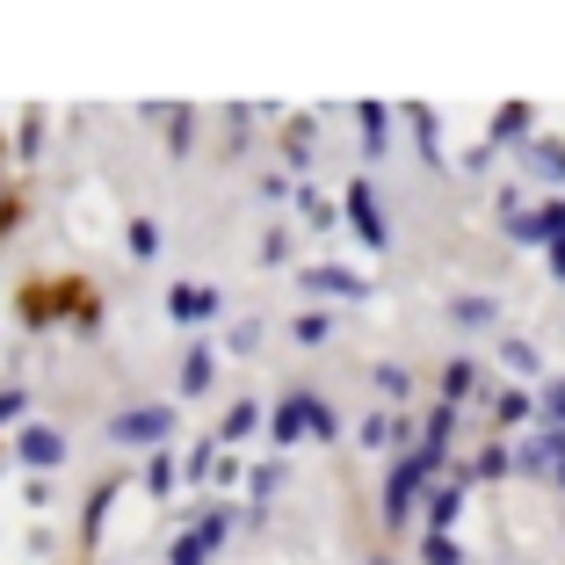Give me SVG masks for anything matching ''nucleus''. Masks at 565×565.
I'll use <instances>...</instances> for the list:
<instances>
[{"instance_id":"obj_1","label":"nucleus","mask_w":565,"mask_h":565,"mask_svg":"<svg viewBox=\"0 0 565 565\" xmlns=\"http://www.w3.org/2000/svg\"><path fill=\"white\" fill-rule=\"evenodd\" d=\"M443 465H449V457H443V449H428V443L399 449V465H392V479H384V522H392V530L414 522V500L443 479Z\"/></svg>"},{"instance_id":"obj_2","label":"nucleus","mask_w":565,"mask_h":565,"mask_svg":"<svg viewBox=\"0 0 565 565\" xmlns=\"http://www.w3.org/2000/svg\"><path fill=\"white\" fill-rule=\"evenodd\" d=\"M174 435H182V414H174V406L167 399H152V406H124V414H109V428H102V443H117V449H167L174 443Z\"/></svg>"},{"instance_id":"obj_3","label":"nucleus","mask_w":565,"mask_h":565,"mask_svg":"<svg viewBox=\"0 0 565 565\" xmlns=\"http://www.w3.org/2000/svg\"><path fill=\"white\" fill-rule=\"evenodd\" d=\"M15 327L22 333L66 327V268H58V276H22L15 282Z\"/></svg>"},{"instance_id":"obj_4","label":"nucleus","mask_w":565,"mask_h":565,"mask_svg":"<svg viewBox=\"0 0 565 565\" xmlns=\"http://www.w3.org/2000/svg\"><path fill=\"white\" fill-rule=\"evenodd\" d=\"M66 428H51V420H22L15 428V465L30 471V479H51V471L66 465Z\"/></svg>"},{"instance_id":"obj_5","label":"nucleus","mask_w":565,"mask_h":565,"mask_svg":"<svg viewBox=\"0 0 565 565\" xmlns=\"http://www.w3.org/2000/svg\"><path fill=\"white\" fill-rule=\"evenodd\" d=\"M341 217L355 225V239H363L370 254H392V225H384V211H377V189L355 174L349 189H341Z\"/></svg>"},{"instance_id":"obj_6","label":"nucleus","mask_w":565,"mask_h":565,"mask_svg":"<svg viewBox=\"0 0 565 565\" xmlns=\"http://www.w3.org/2000/svg\"><path fill=\"white\" fill-rule=\"evenodd\" d=\"M305 414H312V384H290L276 406H262V435H268L276 449L305 443Z\"/></svg>"},{"instance_id":"obj_7","label":"nucleus","mask_w":565,"mask_h":565,"mask_svg":"<svg viewBox=\"0 0 565 565\" xmlns=\"http://www.w3.org/2000/svg\"><path fill=\"white\" fill-rule=\"evenodd\" d=\"M131 486V471H109V479L87 486V508H81V551L102 544V522H109V508H117V493Z\"/></svg>"},{"instance_id":"obj_8","label":"nucleus","mask_w":565,"mask_h":565,"mask_svg":"<svg viewBox=\"0 0 565 565\" xmlns=\"http://www.w3.org/2000/svg\"><path fill=\"white\" fill-rule=\"evenodd\" d=\"M217 290L211 282H174V290H167V319H174V327H211L217 319Z\"/></svg>"},{"instance_id":"obj_9","label":"nucleus","mask_w":565,"mask_h":565,"mask_svg":"<svg viewBox=\"0 0 565 565\" xmlns=\"http://www.w3.org/2000/svg\"><path fill=\"white\" fill-rule=\"evenodd\" d=\"M276 152H282L290 174H305V167L319 160V117H282L276 124Z\"/></svg>"},{"instance_id":"obj_10","label":"nucleus","mask_w":565,"mask_h":565,"mask_svg":"<svg viewBox=\"0 0 565 565\" xmlns=\"http://www.w3.org/2000/svg\"><path fill=\"white\" fill-rule=\"evenodd\" d=\"M102 319H109V298H102V290L81 276V268H66V327L102 333Z\"/></svg>"},{"instance_id":"obj_11","label":"nucleus","mask_w":565,"mask_h":565,"mask_svg":"<svg viewBox=\"0 0 565 565\" xmlns=\"http://www.w3.org/2000/svg\"><path fill=\"white\" fill-rule=\"evenodd\" d=\"M420 500H428V530H435V536H457V522H465V500H471V486H457V479L443 471V479H435Z\"/></svg>"},{"instance_id":"obj_12","label":"nucleus","mask_w":565,"mask_h":565,"mask_svg":"<svg viewBox=\"0 0 565 565\" xmlns=\"http://www.w3.org/2000/svg\"><path fill=\"white\" fill-rule=\"evenodd\" d=\"M298 282L312 290V298H370V282L355 276V268H341V262H312V268H298Z\"/></svg>"},{"instance_id":"obj_13","label":"nucleus","mask_w":565,"mask_h":565,"mask_svg":"<svg viewBox=\"0 0 565 565\" xmlns=\"http://www.w3.org/2000/svg\"><path fill=\"white\" fill-rule=\"evenodd\" d=\"M211 384H217V341H189L182 370H174V392H182V399H203Z\"/></svg>"},{"instance_id":"obj_14","label":"nucleus","mask_w":565,"mask_h":565,"mask_svg":"<svg viewBox=\"0 0 565 565\" xmlns=\"http://www.w3.org/2000/svg\"><path fill=\"white\" fill-rule=\"evenodd\" d=\"M508 471H515L508 465V443H479L465 465H449V479L457 486H493V479H508Z\"/></svg>"},{"instance_id":"obj_15","label":"nucleus","mask_w":565,"mask_h":565,"mask_svg":"<svg viewBox=\"0 0 565 565\" xmlns=\"http://www.w3.org/2000/svg\"><path fill=\"white\" fill-rule=\"evenodd\" d=\"M479 384H486V370L471 363V355H449V363L435 370V392H443V406H465V399H479Z\"/></svg>"},{"instance_id":"obj_16","label":"nucleus","mask_w":565,"mask_h":565,"mask_svg":"<svg viewBox=\"0 0 565 565\" xmlns=\"http://www.w3.org/2000/svg\"><path fill=\"white\" fill-rule=\"evenodd\" d=\"M522 167L565 196V138H522Z\"/></svg>"},{"instance_id":"obj_17","label":"nucleus","mask_w":565,"mask_h":565,"mask_svg":"<svg viewBox=\"0 0 565 565\" xmlns=\"http://www.w3.org/2000/svg\"><path fill=\"white\" fill-rule=\"evenodd\" d=\"M522 138H536V109L530 102H508V109H493V124H486V146H522Z\"/></svg>"},{"instance_id":"obj_18","label":"nucleus","mask_w":565,"mask_h":565,"mask_svg":"<svg viewBox=\"0 0 565 565\" xmlns=\"http://www.w3.org/2000/svg\"><path fill=\"white\" fill-rule=\"evenodd\" d=\"M247 435H262V399H233V406H225V420L211 428V443L225 449V443H247Z\"/></svg>"},{"instance_id":"obj_19","label":"nucleus","mask_w":565,"mask_h":565,"mask_svg":"<svg viewBox=\"0 0 565 565\" xmlns=\"http://www.w3.org/2000/svg\"><path fill=\"white\" fill-rule=\"evenodd\" d=\"M399 117L414 124V146H420V160H428V167H443V160H449V152H443V117H435V109H420V102H406Z\"/></svg>"},{"instance_id":"obj_20","label":"nucleus","mask_w":565,"mask_h":565,"mask_svg":"<svg viewBox=\"0 0 565 565\" xmlns=\"http://www.w3.org/2000/svg\"><path fill=\"white\" fill-rule=\"evenodd\" d=\"M449 327H500V298H486V290H465V298H449Z\"/></svg>"},{"instance_id":"obj_21","label":"nucleus","mask_w":565,"mask_h":565,"mask_svg":"<svg viewBox=\"0 0 565 565\" xmlns=\"http://www.w3.org/2000/svg\"><path fill=\"white\" fill-rule=\"evenodd\" d=\"M44 109H22V117H15V146H8V160H22V167H36V160H44Z\"/></svg>"},{"instance_id":"obj_22","label":"nucleus","mask_w":565,"mask_h":565,"mask_svg":"<svg viewBox=\"0 0 565 565\" xmlns=\"http://www.w3.org/2000/svg\"><path fill=\"white\" fill-rule=\"evenodd\" d=\"M536 420V399L522 392V384H508V392H493V428L508 435V428H530Z\"/></svg>"},{"instance_id":"obj_23","label":"nucleus","mask_w":565,"mask_h":565,"mask_svg":"<svg viewBox=\"0 0 565 565\" xmlns=\"http://www.w3.org/2000/svg\"><path fill=\"white\" fill-rule=\"evenodd\" d=\"M414 443H428V449H443V457H449V449H457V406L435 399V406H428V420L414 428Z\"/></svg>"},{"instance_id":"obj_24","label":"nucleus","mask_w":565,"mask_h":565,"mask_svg":"<svg viewBox=\"0 0 565 565\" xmlns=\"http://www.w3.org/2000/svg\"><path fill=\"white\" fill-rule=\"evenodd\" d=\"M239 486H247V500H254L247 522H262V508L276 500V486H282V465H247V479H239Z\"/></svg>"},{"instance_id":"obj_25","label":"nucleus","mask_w":565,"mask_h":565,"mask_svg":"<svg viewBox=\"0 0 565 565\" xmlns=\"http://www.w3.org/2000/svg\"><path fill=\"white\" fill-rule=\"evenodd\" d=\"M355 124H363V160H384V131H392V109H384V102H363V109H355Z\"/></svg>"},{"instance_id":"obj_26","label":"nucleus","mask_w":565,"mask_h":565,"mask_svg":"<svg viewBox=\"0 0 565 565\" xmlns=\"http://www.w3.org/2000/svg\"><path fill=\"white\" fill-rule=\"evenodd\" d=\"M22 217H30V189H22V182H0V247L22 233Z\"/></svg>"},{"instance_id":"obj_27","label":"nucleus","mask_w":565,"mask_h":565,"mask_svg":"<svg viewBox=\"0 0 565 565\" xmlns=\"http://www.w3.org/2000/svg\"><path fill=\"white\" fill-rule=\"evenodd\" d=\"M174 486H182V471H174V449H152V457H146V493H152V500H174Z\"/></svg>"},{"instance_id":"obj_28","label":"nucleus","mask_w":565,"mask_h":565,"mask_svg":"<svg viewBox=\"0 0 565 565\" xmlns=\"http://www.w3.org/2000/svg\"><path fill=\"white\" fill-rule=\"evenodd\" d=\"M211 465H217V443H211V435H196V443H189L182 457H174V471H182L189 486H203V479H211Z\"/></svg>"},{"instance_id":"obj_29","label":"nucleus","mask_w":565,"mask_h":565,"mask_svg":"<svg viewBox=\"0 0 565 565\" xmlns=\"http://www.w3.org/2000/svg\"><path fill=\"white\" fill-rule=\"evenodd\" d=\"M167 152H174V160L196 152V109H174V102H167Z\"/></svg>"},{"instance_id":"obj_30","label":"nucleus","mask_w":565,"mask_h":565,"mask_svg":"<svg viewBox=\"0 0 565 565\" xmlns=\"http://www.w3.org/2000/svg\"><path fill=\"white\" fill-rule=\"evenodd\" d=\"M327 333H333V312H319V305L290 319V341H298V349H327Z\"/></svg>"},{"instance_id":"obj_31","label":"nucleus","mask_w":565,"mask_h":565,"mask_svg":"<svg viewBox=\"0 0 565 565\" xmlns=\"http://www.w3.org/2000/svg\"><path fill=\"white\" fill-rule=\"evenodd\" d=\"M536 414H544V428H565V377H536Z\"/></svg>"},{"instance_id":"obj_32","label":"nucleus","mask_w":565,"mask_h":565,"mask_svg":"<svg viewBox=\"0 0 565 565\" xmlns=\"http://www.w3.org/2000/svg\"><path fill=\"white\" fill-rule=\"evenodd\" d=\"M370 384H377V399H392V406H399L406 392H414V370H399V363H377V370H370Z\"/></svg>"},{"instance_id":"obj_33","label":"nucleus","mask_w":565,"mask_h":565,"mask_svg":"<svg viewBox=\"0 0 565 565\" xmlns=\"http://www.w3.org/2000/svg\"><path fill=\"white\" fill-rule=\"evenodd\" d=\"M124 247H131V262H160V225H152V217H131Z\"/></svg>"},{"instance_id":"obj_34","label":"nucleus","mask_w":565,"mask_h":565,"mask_svg":"<svg viewBox=\"0 0 565 565\" xmlns=\"http://www.w3.org/2000/svg\"><path fill=\"white\" fill-rule=\"evenodd\" d=\"M305 435H312V443H341V414H333L319 392H312V414H305Z\"/></svg>"},{"instance_id":"obj_35","label":"nucleus","mask_w":565,"mask_h":565,"mask_svg":"<svg viewBox=\"0 0 565 565\" xmlns=\"http://www.w3.org/2000/svg\"><path fill=\"white\" fill-rule=\"evenodd\" d=\"M211 558H217V551L203 544L196 530H182V536H174V544H167V565H211Z\"/></svg>"},{"instance_id":"obj_36","label":"nucleus","mask_w":565,"mask_h":565,"mask_svg":"<svg viewBox=\"0 0 565 565\" xmlns=\"http://www.w3.org/2000/svg\"><path fill=\"white\" fill-rule=\"evenodd\" d=\"M30 420V384H0V428H22Z\"/></svg>"},{"instance_id":"obj_37","label":"nucleus","mask_w":565,"mask_h":565,"mask_svg":"<svg viewBox=\"0 0 565 565\" xmlns=\"http://www.w3.org/2000/svg\"><path fill=\"white\" fill-rule=\"evenodd\" d=\"M420 565H465V544H457V536H420Z\"/></svg>"},{"instance_id":"obj_38","label":"nucleus","mask_w":565,"mask_h":565,"mask_svg":"<svg viewBox=\"0 0 565 565\" xmlns=\"http://www.w3.org/2000/svg\"><path fill=\"white\" fill-rule=\"evenodd\" d=\"M298 211H305V225H312V233H327L333 217H341V211H333V196H319V189H298Z\"/></svg>"},{"instance_id":"obj_39","label":"nucleus","mask_w":565,"mask_h":565,"mask_svg":"<svg viewBox=\"0 0 565 565\" xmlns=\"http://www.w3.org/2000/svg\"><path fill=\"white\" fill-rule=\"evenodd\" d=\"M500 363L515 370V377H536V349H530V341H515V333L500 341Z\"/></svg>"},{"instance_id":"obj_40","label":"nucleus","mask_w":565,"mask_h":565,"mask_svg":"<svg viewBox=\"0 0 565 565\" xmlns=\"http://www.w3.org/2000/svg\"><path fill=\"white\" fill-rule=\"evenodd\" d=\"M262 349V319H239L233 333H225V355H254Z\"/></svg>"},{"instance_id":"obj_41","label":"nucleus","mask_w":565,"mask_h":565,"mask_svg":"<svg viewBox=\"0 0 565 565\" xmlns=\"http://www.w3.org/2000/svg\"><path fill=\"white\" fill-rule=\"evenodd\" d=\"M355 443L363 449H392V414H370L363 428H355Z\"/></svg>"},{"instance_id":"obj_42","label":"nucleus","mask_w":565,"mask_h":565,"mask_svg":"<svg viewBox=\"0 0 565 565\" xmlns=\"http://www.w3.org/2000/svg\"><path fill=\"white\" fill-rule=\"evenodd\" d=\"M262 262H268V268L290 262V233H282V225H268V233H262Z\"/></svg>"},{"instance_id":"obj_43","label":"nucleus","mask_w":565,"mask_h":565,"mask_svg":"<svg viewBox=\"0 0 565 565\" xmlns=\"http://www.w3.org/2000/svg\"><path fill=\"white\" fill-rule=\"evenodd\" d=\"M239 479H247V465H239V457H225V449H217V465H211V479H203V486H239Z\"/></svg>"},{"instance_id":"obj_44","label":"nucleus","mask_w":565,"mask_h":565,"mask_svg":"<svg viewBox=\"0 0 565 565\" xmlns=\"http://www.w3.org/2000/svg\"><path fill=\"white\" fill-rule=\"evenodd\" d=\"M457 167H465V174H486V167H493V146H486V138H471V146L457 152Z\"/></svg>"},{"instance_id":"obj_45","label":"nucleus","mask_w":565,"mask_h":565,"mask_svg":"<svg viewBox=\"0 0 565 565\" xmlns=\"http://www.w3.org/2000/svg\"><path fill=\"white\" fill-rule=\"evenodd\" d=\"M262 196H268V203H290V196H298V182L276 167V174H262Z\"/></svg>"},{"instance_id":"obj_46","label":"nucleus","mask_w":565,"mask_h":565,"mask_svg":"<svg viewBox=\"0 0 565 565\" xmlns=\"http://www.w3.org/2000/svg\"><path fill=\"white\" fill-rule=\"evenodd\" d=\"M22 500H30L36 515H44V508H51V479H30V486H22Z\"/></svg>"},{"instance_id":"obj_47","label":"nucleus","mask_w":565,"mask_h":565,"mask_svg":"<svg viewBox=\"0 0 565 565\" xmlns=\"http://www.w3.org/2000/svg\"><path fill=\"white\" fill-rule=\"evenodd\" d=\"M544 254H551V276H558V282H565V239H551V247H544Z\"/></svg>"},{"instance_id":"obj_48","label":"nucleus","mask_w":565,"mask_h":565,"mask_svg":"<svg viewBox=\"0 0 565 565\" xmlns=\"http://www.w3.org/2000/svg\"><path fill=\"white\" fill-rule=\"evenodd\" d=\"M551 486H558V493H565V457H558V465H551Z\"/></svg>"},{"instance_id":"obj_49","label":"nucleus","mask_w":565,"mask_h":565,"mask_svg":"<svg viewBox=\"0 0 565 565\" xmlns=\"http://www.w3.org/2000/svg\"><path fill=\"white\" fill-rule=\"evenodd\" d=\"M0 471H8V449H0Z\"/></svg>"}]
</instances>
